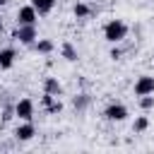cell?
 <instances>
[{
    "label": "cell",
    "mask_w": 154,
    "mask_h": 154,
    "mask_svg": "<svg viewBox=\"0 0 154 154\" xmlns=\"http://www.w3.org/2000/svg\"><path fill=\"white\" fill-rule=\"evenodd\" d=\"M125 36H128V24L120 22V19H111V22L103 26V38H106L108 43H118V41H123Z\"/></svg>",
    "instance_id": "obj_1"
},
{
    "label": "cell",
    "mask_w": 154,
    "mask_h": 154,
    "mask_svg": "<svg viewBox=\"0 0 154 154\" xmlns=\"http://www.w3.org/2000/svg\"><path fill=\"white\" fill-rule=\"evenodd\" d=\"M12 38H17L24 46H34L36 43V24H17Z\"/></svg>",
    "instance_id": "obj_2"
},
{
    "label": "cell",
    "mask_w": 154,
    "mask_h": 154,
    "mask_svg": "<svg viewBox=\"0 0 154 154\" xmlns=\"http://www.w3.org/2000/svg\"><path fill=\"white\" fill-rule=\"evenodd\" d=\"M14 116L19 120H31L34 118V101L31 99H19L14 103Z\"/></svg>",
    "instance_id": "obj_3"
},
{
    "label": "cell",
    "mask_w": 154,
    "mask_h": 154,
    "mask_svg": "<svg viewBox=\"0 0 154 154\" xmlns=\"http://www.w3.org/2000/svg\"><path fill=\"white\" fill-rule=\"evenodd\" d=\"M36 19H38V12L31 2L17 10V24H36Z\"/></svg>",
    "instance_id": "obj_4"
},
{
    "label": "cell",
    "mask_w": 154,
    "mask_h": 154,
    "mask_svg": "<svg viewBox=\"0 0 154 154\" xmlns=\"http://www.w3.org/2000/svg\"><path fill=\"white\" fill-rule=\"evenodd\" d=\"M103 116H106V120H113V123H123V120L128 118V108H125L123 103H111V106H106Z\"/></svg>",
    "instance_id": "obj_5"
},
{
    "label": "cell",
    "mask_w": 154,
    "mask_h": 154,
    "mask_svg": "<svg viewBox=\"0 0 154 154\" xmlns=\"http://www.w3.org/2000/svg\"><path fill=\"white\" fill-rule=\"evenodd\" d=\"M135 94H137V96L154 94V77H149V75L137 77V82H135Z\"/></svg>",
    "instance_id": "obj_6"
},
{
    "label": "cell",
    "mask_w": 154,
    "mask_h": 154,
    "mask_svg": "<svg viewBox=\"0 0 154 154\" xmlns=\"http://www.w3.org/2000/svg\"><path fill=\"white\" fill-rule=\"evenodd\" d=\"M41 103H43L46 113H51V116H55V113H60V111H63V103H60V99H58V96H53V94H46V91H43V96H41Z\"/></svg>",
    "instance_id": "obj_7"
},
{
    "label": "cell",
    "mask_w": 154,
    "mask_h": 154,
    "mask_svg": "<svg viewBox=\"0 0 154 154\" xmlns=\"http://www.w3.org/2000/svg\"><path fill=\"white\" fill-rule=\"evenodd\" d=\"M34 135H36V128H34V123H31V120H22V125H17V130H14V137H17V140H22V142L31 140Z\"/></svg>",
    "instance_id": "obj_8"
},
{
    "label": "cell",
    "mask_w": 154,
    "mask_h": 154,
    "mask_svg": "<svg viewBox=\"0 0 154 154\" xmlns=\"http://www.w3.org/2000/svg\"><path fill=\"white\" fill-rule=\"evenodd\" d=\"M14 58H17L14 48H0V70H10L14 65Z\"/></svg>",
    "instance_id": "obj_9"
},
{
    "label": "cell",
    "mask_w": 154,
    "mask_h": 154,
    "mask_svg": "<svg viewBox=\"0 0 154 154\" xmlns=\"http://www.w3.org/2000/svg\"><path fill=\"white\" fill-rule=\"evenodd\" d=\"M43 91H46V94H53V96H60L63 87H60L58 77H46V79H43Z\"/></svg>",
    "instance_id": "obj_10"
},
{
    "label": "cell",
    "mask_w": 154,
    "mask_h": 154,
    "mask_svg": "<svg viewBox=\"0 0 154 154\" xmlns=\"http://www.w3.org/2000/svg\"><path fill=\"white\" fill-rule=\"evenodd\" d=\"M55 2H58V0H31V5L36 7L38 14H48V12L55 7Z\"/></svg>",
    "instance_id": "obj_11"
},
{
    "label": "cell",
    "mask_w": 154,
    "mask_h": 154,
    "mask_svg": "<svg viewBox=\"0 0 154 154\" xmlns=\"http://www.w3.org/2000/svg\"><path fill=\"white\" fill-rule=\"evenodd\" d=\"M53 48H55V43H53L51 38H38V41L34 43V51H36V53H53Z\"/></svg>",
    "instance_id": "obj_12"
},
{
    "label": "cell",
    "mask_w": 154,
    "mask_h": 154,
    "mask_svg": "<svg viewBox=\"0 0 154 154\" xmlns=\"http://www.w3.org/2000/svg\"><path fill=\"white\" fill-rule=\"evenodd\" d=\"M60 53H63V58H65V60H70V63H75V60L79 58V55H77V51H75V46H72L70 41H65V43L60 46Z\"/></svg>",
    "instance_id": "obj_13"
},
{
    "label": "cell",
    "mask_w": 154,
    "mask_h": 154,
    "mask_svg": "<svg viewBox=\"0 0 154 154\" xmlns=\"http://www.w3.org/2000/svg\"><path fill=\"white\" fill-rule=\"evenodd\" d=\"M72 12H75V17H77V19H87V17L91 14V7H89L87 2H75Z\"/></svg>",
    "instance_id": "obj_14"
},
{
    "label": "cell",
    "mask_w": 154,
    "mask_h": 154,
    "mask_svg": "<svg viewBox=\"0 0 154 154\" xmlns=\"http://www.w3.org/2000/svg\"><path fill=\"white\" fill-rule=\"evenodd\" d=\"M147 128H149V118H147V116H137L135 123H132V130H135V132H144Z\"/></svg>",
    "instance_id": "obj_15"
},
{
    "label": "cell",
    "mask_w": 154,
    "mask_h": 154,
    "mask_svg": "<svg viewBox=\"0 0 154 154\" xmlns=\"http://www.w3.org/2000/svg\"><path fill=\"white\" fill-rule=\"evenodd\" d=\"M72 106H75L77 111H84V108L89 106V94H77L75 101H72Z\"/></svg>",
    "instance_id": "obj_16"
},
{
    "label": "cell",
    "mask_w": 154,
    "mask_h": 154,
    "mask_svg": "<svg viewBox=\"0 0 154 154\" xmlns=\"http://www.w3.org/2000/svg\"><path fill=\"white\" fill-rule=\"evenodd\" d=\"M140 106H142V111L154 108V94H144V96H140Z\"/></svg>",
    "instance_id": "obj_17"
},
{
    "label": "cell",
    "mask_w": 154,
    "mask_h": 154,
    "mask_svg": "<svg viewBox=\"0 0 154 154\" xmlns=\"http://www.w3.org/2000/svg\"><path fill=\"white\" fill-rule=\"evenodd\" d=\"M12 113H14V108H5V111H2V120H10Z\"/></svg>",
    "instance_id": "obj_18"
},
{
    "label": "cell",
    "mask_w": 154,
    "mask_h": 154,
    "mask_svg": "<svg viewBox=\"0 0 154 154\" xmlns=\"http://www.w3.org/2000/svg\"><path fill=\"white\" fill-rule=\"evenodd\" d=\"M120 55H123V53H120V48H111V58H113V60H118Z\"/></svg>",
    "instance_id": "obj_19"
},
{
    "label": "cell",
    "mask_w": 154,
    "mask_h": 154,
    "mask_svg": "<svg viewBox=\"0 0 154 154\" xmlns=\"http://www.w3.org/2000/svg\"><path fill=\"white\" fill-rule=\"evenodd\" d=\"M5 2H7V0H0V7H2V5H5Z\"/></svg>",
    "instance_id": "obj_20"
},
{
    "label": "cell",
    "mask_w": 154,
    "mask_h": 154,
    "mask_svg": "<svg viewBox=\"0 0 154 154\" xmlns=\"http://www.w3.org/2000/svg\"><path fill=\"white\" fill-rule=\"evenodd\" d=\"M0 29H2V22H0Z\"/></svg>",
    "instance_id": "obj_21"
}]
</instances>
